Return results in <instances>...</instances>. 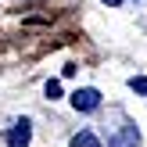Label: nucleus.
Returning a JSON list of instances; mask_svg holds the SVG:
<instances>
[{
	"label": "nucleus",
	"mask_w": 147,
	"mask_h": 147,
	"mask_svg": "<svg viewBox=\"0 0 147 147\" xmlns=\"http://www.w3.org/2000/svg\"><path fill=\"white\" fill-rule=\"evenodd\" d=\"M111 147H140V133H136V126H122L119 133L111 136Z\"/></svg>",
	"instance_id": "7ed1b4c3"
},
{
	"label": "nucleus",
	"mask_w": 147,
	"mask_h": 147,
	"mask_svg": "<svg viewBox=\"0 0 147 147\" xmlns=\"http://www.w3.org/2000/svg\"><path fill=\"white\" fill-rule=\"evenodd\" d=\"M129 86H133L136 93H147V79H144V76H133V79H129Z\"/></svg>",
	"instance_id": "39448f33"
},
{
	"label": "nucleus",
	"mask_w": 147,
	"mask_h": 147,
	"mask_svg": "<svg viewBox=\"0 0 147 147\" xmlns=\"http://www.w3.org/2000/svg\"><path fill=\"white\" fill-rule=\"evenodd\" d=\"M104 4H108V7H119V4H122V0H104Z\"/></svg>",
	"instance_id": "0eeeda50"
},
{
	"label": "nucleus",
	"mask_w": 147,
	"mask_h": 147,
	"mask_svg": "<svg viewBox=\"0 0 147 147\" xmlns=\"http://www.w3.org/2000/svg\"><path fill=\"white\" fill-rule=\"evenodd\" d=\"M29 136H32V126H29V119L14 122V129L7 133V144L11 147H29Z\"/></svg>",
	"instance_id": "f03ea898"
},
{
	"label": "nucleus",
	"mask_w": 147,
	"mask_h": 147,
	"mask_svg": "<svg viewBox=\"0 0 147 147\" xmlns=\"http://www.w3.org/2000/svg\"><path fill=\"white\" fill-rule=\"evenodd\" d=\"M72 147H100V140L90 133V129H83L79 136H72Z\"/></svg>",
	"instance_id": "20e7f679"
},
{
	"label": "nucleus",
	"mask_w": 147,
	"mask_h": 147,
	"mask_svg": "<svg viewBox=\"0 0 147 147\" xmlns=\"http://www.w3.org/2000/svg\"><path fill=\"white\" fill-rule=\"evenodd\" d=\"M47 97H50V100L61 97V83H57V79H50V83H47Z\"/></svg>",
	"instance_id": "423d86ee"
},
{
	"label": "nucleus",
	"mask_w": 147,
	"mask_h": 147,
	"mask_svg": "<svg viewBox=\"0 0 147 147\" xmlns=\"http://www.w3.org/2000/svg\"><path fill=\"white\" fill-rule=\"evenodd\" d=\"M72 108H76V111H93V108H100V93L93 90V86L76 90V93H72Z\"/></svg>",
	"instance_id": "f257e3e1"
}]
</instances>
